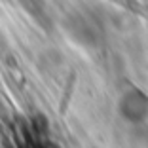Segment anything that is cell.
<instances>
[{
	"label": "cell",
	"mask_w": 148,
	"mask_h": 148,
	"mask_svg": "<svg viewBox=\"0 0 148 148\" xmlns=\"http://www.w3.org/2000/svg\"><path fill=\"white\" fill-rule=\"evenodd\" d=\"M123 105L129 106V108L123 112L127 120H143V118H146V114H148L146 95L139 93V99H133V93H131V95H127L125 99H123Z\"/></svg>",
	"instance_id": "6da1fadb"
}]
</instances>
